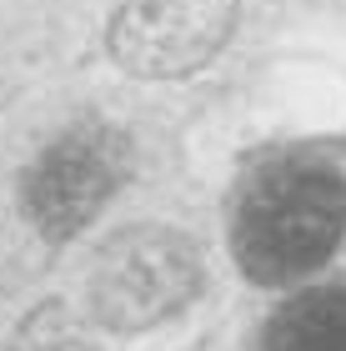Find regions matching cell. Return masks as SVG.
<instances>
[{"label": "cell", "mask_w": 346, "mask_h": 351, "mask_svg": "<svg viewBox=\"0 0 346 351\" xmlns=\"http://www.w3.org/2000/svg\"><path fill=\"white\" fill-rule=\"evenodd\" d=\"M121 176H125V146L116 141V131H101V125L66 131L25 171L21 181L25 216L51 241H66L111 201Z\"/></svg>", "instance_id": "3957f363"}, {"label": "cell", "mask_w": 346, "mask_h": 351, "mask_svg": "<svg viewBox=\"0 0 346 351\" xmlns=\"http://www.w3.org/2000/svg\"><path fill=\"white\" fill-rule=\"evenodd\" d=\"M5 351H96L90 346V331L86 322L75 316L66 301H45L40 311H30Z\"/></svg>", "instance_id": "8992f818"}, {"label": "cell", "mask_w": 346, "mask_h": 351, "mask_svg": "<svg viewBox=\"0 0 346 351\" xmlns=\"http://www.w3.org/2000/svg\"><path fill=\"white\" fill-rule=\"evenodd\" d=\"M201 286V266L186 236L161 226H136L106 241L96 271H90V306L101 326L140 331L181 311Z\"/></svg>", "instance_id": "7a4b0ae2"}, {"label": "cell", "mask_w": 346, "mask_h": 351, "mask_svg": "<svg viewBox=\"0 0 346 351\" xmlns=\"http://www.w3.org/2000/svg\"><path fill=\"white\" fill-rule=\"evenodd\" d=\"M346 231V181L321 161H276L251 176L231 216L236 266L261 286L296 281L336 251Z\"/></svg>", "instance_id": "6da1fadb"}, {"label": "cell", "mask_w": 346, "mask_h": 351, "mask_svg": "<svg viewBox=\"0 0 346 351\" xmlns=\"http://www.w3.org/2000/svg\"><path fill=\"white\" fill-rule=\"evenodd\" d=\"M266 351H346V286L291 296L266 322Z\"/></svg>", "instance_id": "5b68a950"}, {"label": "cell", "mask_w": 346, "mask_h": 351, "mask_svg": "<svg viewBox=\"0 0 346 351\" xmlns=\"http://www.w3.org/2000/svg\"><path fill=\"white\" fill-rule=\"evenodd\" d=\"M236 25V0H121L111 21V56L131 75L166 81L221 51Z\"/></svg>", "instance_id": "277c9868"}]
</instances>
